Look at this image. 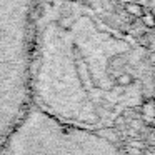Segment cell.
<instances>
[{"label": "cell", "instance_id": "1", "mask_svg": "<svg viewBox=\"0 0 155 155\" xmlns=\"http://www.w3.org/2000/svg\"><path fill=\"white\" fill-rule=\"evenodd\" d=\"M125 10H127V14L134 15V17H142L143 15V7L140 4H135V2H130V4L125 5Z\"/></svg>", "mask_w": 155, "mask_h": 155}, {"label": "cell", "instance_id": "2", "mask_svg": "<svg viewBox=\"0 0 155 155\" xmlns=\"http://www.w3.org/2000/svg\"><path fill=\"white\" fill-rule=\"evenodd\" d=\"M132 82H134V77H132L130 74H127V72H125V74H120L117 77V84L120 85V87H128Z\"/></svg>", "mask_w": 155, "mask_h": 155}, {"label": "cell", "instance_id": "3", "mask_svg": "<svg viewBox=\"0 0 155 155\" xmlns=\"http://www.w3.org/2000/svg\"><path fill=\"white\" fill-rule=\"evenodd\" d=\"M140 18H142V22H143L145 27H148V28H153L155 27V15L153 14H150V12L145 14V12H143V15H142Z\"/></svg>", "mask_w": 155, "mask_h": 155}]
</instances>
